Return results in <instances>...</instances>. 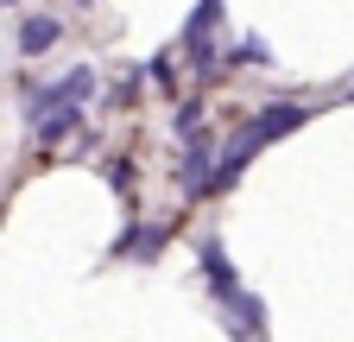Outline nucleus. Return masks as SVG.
<instances>
[{"label":"nucleus","instance_id":"obj_1","mask_svg":"<svg viewBox=\"0 0 354 342\" xmlns=\"http://www.w3.org/2000/svg\"><path fill=\"white\" fill-rule=\"evenodd\" d=\"M291 127H304V102H272L259 120H247L241 134L228 140V152H221V178H234V171L266 146V140H279V134H291Z\"/></svg>","mask_w":354,"mask_h":342},{"label":"nucleus","instance_id":"obj_2","mask_svg":"<svg viewBox=\"0 0 354 342\" xmlns=\"http://www.w3.org/2000/svg\"><path fill=\"white\" fill-rule=\"evenodd\" d=\"M215 178H221V159H215V146H209V140H196V146H190V159H184V190L196 197V190H209Z\"/></svg>","mask_w":354,"mask_h":342},{"label":"nucleus","instance_id":"obj_3","mask_svg":"<svg viewBox=\"0 0 354 342\" xmlns=\"http://www.w3.org/2000/svg\"><path fill=\"white\" fill-rule=\"evenodd\" d=\"M57 38H64V26H57L51 13H32V19L19 26V57H44Z\"/></svg>","mask_w":354,"mask_h":342},{"label":"nucleus","instance_id":"obj_4","mask_svg":"<svg viewBox=\"0 0 354 342\" xmlns=\"http://www.w3.org/2000/svg\"><path fill=\"white\" fill-rule=\"evenodd\" d=\"M241 64H272V51H266V38H241V51H234Z\"/></svg>","mask_w":354,"mask_h":342},{"label":"nucleus","instance_id":"obj_5","mask_svg":"<svg viewBox=\"0 0 354 342\" xmlns=\"http://www.w3.org/2000/svg\"><path fill=\"white\" fill-rule=\"evenodd\" d=\"M0 7H13V0H0Z\"/></svg>","mask_w":354,"mask_h":342},{"label":"nucleus","instance_id":"obj_6","mask_svg":"<svg viewBox=\"0 0 354 342\" xmlns=\"http://www.w3.org/2000/svg\"><path fill=\"white\" fill-rule=\"evenodd\" d=\"M82 7H88V0H82Z\"/></svg>","mask_w":354,"mask_h":342}]
</instances>
